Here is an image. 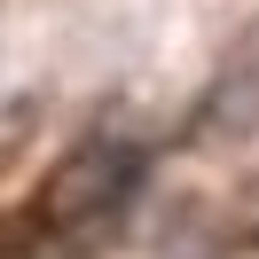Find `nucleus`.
Wrapping results in <instances>:
<instances>
[{
	"label": "nucleus",
	"instance_id": "obj_1",
	"mask_svg": "<svg viewBox=\"0 0 259 259\" xmlns=\"http://www.w3.org/2000/svg\"><path fill=\"white\" fill-rule=\"evenodd\" d=\"M142 181H149V149L126 142V134H95V142H79L63 165L48 173V189H39V243H55V251H95V243H110L118 228L134 220V204H142Z\"/></svg>",
	"mask_w": 259,
	"mask_h": 259
}]
</instances>
